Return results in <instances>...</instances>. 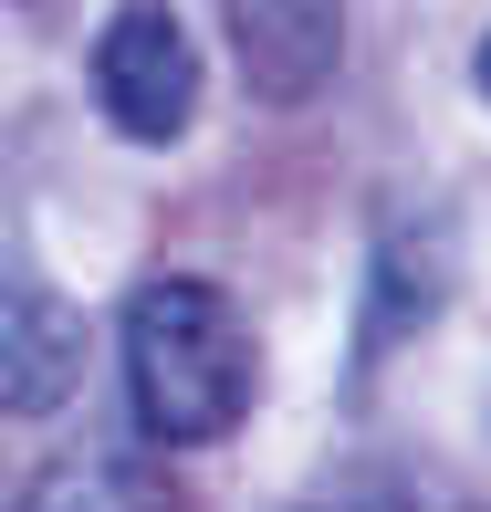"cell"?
<instances>
[{"mask_svg":"<svg viewBox=\"0 0 491 512\" xmlns=\"http://www.w3.org/2000/svg\"><path fill=\"white\" fill-rule=\"evenodd\" d=\"M220 21H230V63L262 105L324 95L345 63V0H220Z\"/></svg>","mask_w":491,"mask_h":512,"instance_id":"obj_3","label":"cell"},{"mask_svg":"<svg viewBox=\"0 0 491 512\" xmlns=\"http://www.w3.org/2000/svg\"><path fill=\"white\" fill-rule=\"evenodd\" d=\"M84 387V314L42 283H0V408L53 418Z\"/></svg>","mask_w":491,"mask_h":512,"instance_id":"obj_4","label":"cell"},{"mask_svg":"<svg viewBox=\"0 0 491 512\" xmlns=\"http://www.w3.org/2000/svg\"><path fill=\"white\" fill-rule=\"evenodd\" d=\"M115 356H126V408L157 450H220L251 418V387H262L251 324L209 272L136 283L126 324H115Z\"/></svg>","mask_w":491,"mask_h":512,"instance_id":"obj_1","label":"cell"},{"mask_svg":"<svg viewBox=\"0 0 491 512\" xmlns=\"http://www.w3.org/2000/svg\"><path fill=\"white\" fill-rule=\"evenodd\" d=\"M84 84H95V115L126 147H178L199 115V42L178 21V0H115L95 21Z\"/></svg>","mask_w":491,"mask_h":512,"instance_id":"obj_2","label":"cell"},{"mask_svg":"<svg viewBox=\"0 0 491 512\" xmlns=\"http://www.w3.org/2000/svg\"><path fill=\"white\" fill-rule=\"evenodd\" d=\"M471 95H491V32H481V53H471Z\"/></svg>","mask_w":491,"mask_h":512,"instance_id":"obj_8","label":"cell"},{"mask_svg":"<svg viewBox=\"0 0 491 512\" xmlns=\"http://www.w3.org/2000/svg\"><path fill=\"white\" fill-rule=\"evenodd\" d=\"M11 512H168V492H157V471L136 450H115V439H84V450L42 460L32 481H21Z\"/></svg>","mask_w":491,"mask_h":512,"instance_id":"obj_6","label":"cell"},{"mask_svg":"<svg viewBox=\"0 0 491 512\" xmlns=\"http://www.w3.org/2000/svg\"><path fill=\"white\" fill-rule=\"evenodd\" d=\"M283 512H418V502H408V481L356 471V481H335V492H314V502H283Z\"/></svg>","mask_w":491,"mask_h":512,"instance_id":"obj_7","label":"cell"},{"mask_svg":"<svg viewBox=\"0 0 491 512\" xmlns=\"http://www.w3.org/2000/svg\"><path fill=\"white\" fill-rule=\"evenodd\" d=\"M439 293H450V230H439L429 209H387V220H377V272H366V335H356V356L377 366L387 345H408L418 324L439 314Z\"/></svg>","mask_w":491,"mask_h":512,"instance_id":"obj_5","label":"cell"}]
</instances>
